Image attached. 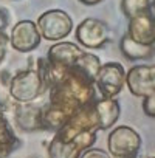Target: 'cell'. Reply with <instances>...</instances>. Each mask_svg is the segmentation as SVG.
Listing matches in <instances>:
<instances>
[{
  "label": "cell",
  "instance_id": "obj_1",
  "mask_svg": "<svg viewBox=\"0 0 155 158\" xmlns=\"http://www.w3.org/2000/svg\"><path fill=\"white\" fill-rule=\"evenodd\" d=\"M28 60V67L22 71H17L8 82L10 96L17 104L34 102L50 87L47 59L34 57Z\"/></svg>",
  "mask_w": 155,
  "mask_h": 158
},
{
  "label": "cell",
  "instance_id": "obj_2",
  "mask_svg": "<svg viewBox=\"0 0 155 158\" xmlns=\"http://www.w3.org/2000/svg\"><path fill=\"white\" fill-rule=\"evenodd\" d=\"M141 143V136L135 129L129 126H118L107 138V153L113 158H136Z\"/></svg>",
  "mask_w": 155,
  "mask_h": 158
},
{
  "label": "cell",
  "instance_id": "obj_3",
  "mask_svg": "<svg viewBox=\"0 0 155 158\" xmlns=\"http://www.w3.org/2000/svg\"><path fill=\"white\" fill-rule=\"evenodd\" d=\"M36 27L40 37L51 42H61L71 33L73 20L62 10H48L39 16Z\"/></svg>",
  "mask_w": 155,
  "mask_h": 158
},
{
  "label": "cell",
  "instance_id": "obj_4",
  "mask_svg": "<svg viewBox=\"0 0 155 158\" xmlns=\"http://www.w3.org/2000/svg\"><path fill=\"white\" fill-rule=\"evenodd\" d=\"M124 79H126V71L121 64L106 62L101 64L93 84L103 98H115L124 87Z\"/></svg>",
  "mask_w": 155,
  "mask_h": 158
},
{
  "label": "cell",
  "instance_id": "obj_5",
  "mask_svg": "<svg viewBox=\"0 0 155 158\" xmlns=\"http://www.w3.org/2000/svg\"><path fill=\"white\" fill-rule=\"evenodd\" d=\"M96 143V132H82L71 139L61 141L53 138L48 146L50 158H79Z\"/></svg>",
  "mask_w": 155,
  "mask_h": 158
},
{
  "label": "cell",
  "instance_id": "obj_6",
  "mask_svg": "<svg viewBox=\"0 0 155 158\" xmlns=\"http://www.w3.org/2000/svg\"><path fill=\"white\" fill-rule=\"evenodd\" d=\"M76 39L84 48L99 50L109 42L110 31L106 22L95 17H87L76 27Z\"/></svg>",
  "mask_w": 155,
  "mask_h": 158
},
{
  "label": "cell",
  "instance_id": "obj_7",
  "mask_svg": "<svg viewBox=\"0 0 155 158\" xmlns=\"http://www.w3.org/2000/svg\"><path fill=\"white\" fill-rule=\"evenodd\" d=\"M124 85L133 96L146 98L155 95V67L153 65H135L126 73Z\"/></svg>",
  "mask_w": 155,
  "mask_h": 158
},
{
  "label": "cell",
  "instance_id": "obj_8",
  "mask_svg": "<svg viewBox=\"0 0 155 158\" xmlns=\"http://www.w3.org/2000/svg\"><path fill=\"white\" fill-rule=\"evenodd\" d=\"M40 34L39 30L36 27V22L33 20H19L13 30L11 34L8 36V42L10 45L19 51V53H30L34 51L39 45H40Z\"/></svg>",
  "mask_w": 155,
  "mask_h": 158
},
{
  "label": "cell",
  "instance_id": "obj_9",
  "mask_svg": "<svg viewBox=\"0 0 155 158\" xmlns=\"http://www.w3.org/2000/svg\"><path fill=\"white\" fill-rule=\"evenodd\" d=\"M14 112V119L23 132H36V130H45L44 129V106H39L34 102H27V104H14L13 106Z\"/></svg>",
  "mask_w": 155,
  "mask_h": 158
},
{
  "label": "cell",
  "instance_id": "obj_10",
  "mask_svg": "<svg viewBox=\"0 0 155 158\" xmlns=\"http://www.w3.org/2000/svg\"><path fill=\"white\" fill-rule=\"evenodd\" d=\"M82 54L84 50L73 42H56L54 45L50 47L47 53V62L50 67L70 68Z\"/></svg>",
  "mask_w": 155,
  "mask_h": 158
},
{
  "label": "cell",
  "instance_id": "obj_11",
  "mask_svg": "<svg viewBox=\"0 0 155 158\" xmlns=\"http://www.w3.org/2000/svg\"><path fill=\"white\" fill-rule=\"evenodd\" d=\"M127 36L130 39H133L135 42L153 47V44H155V23H153L152 11H147V13L136 16V17L129 19Z\"/></svg>",
  "mask_w": 155,
  "mask_h": 158
},
{
  "label": "cell",
  "instance_id": "obj_12",
  "mask_svg": "<svg viewBox=\"0 0 155 158\" xmlns=\"http://www.w3.org/2000/svg\"><path fill=\"white\" fill-rule=\"evenodd\" d=\"M93 115L98 130L110 129L121 115L119 102L115 98H96L93 101Z\"/></svg>",
  "mask_w": 155,
  "mask_h": 158
},
{
  "label": "cell",
  "instance_id": "obj_13",
  "mask_svg": "<svg viewBox=\"0 0 155 158\" xmlns=\"http://www.w3.org/2000/svg\"><path fill=\"white\" fill-rule=\"evenodd\" d=\"M119 50H121L123 56L129 60H146L153 56V47L135 42L127 34H124L119 39Z\"/></svg>",
  "mask_w": 155,
  "mask_h": 158
},
{
  "label": "cell",
  "instance_id": "obj_14",
  "mask_svg": "<svg viewBox=\"0 0 155 158\" xmlns=\"http://www.w3.org/2000/svg\"><path fill=\"white\" fill-rule=\"evenodd\" d=\"M20 146V139L14 135L8 119L0 113V158L11 155Z\"/></svg>",
  "mask_w": 155,
  "mask_h": 158
},
{
  "label": "cell",
  "instance_id": "obj_15",
  "mask_svg": "<svg viewBox=\"0 0 155 158\" xmlns=\"http://www.w3.org/2000/svg\"><path fill=\"white\" fill-rule=\"evenodd\" d=\"M121 11L127 19L152 11V0H121Z\"/></svg>",
  "mask_w": 155,
  "mask_h": 158
},
{
  "label": "cell",
  "instance_id": "obj_16",
  "mask_svg": "<svg viewBox=\"0 0 155 158\" xmlns=\"http://www.w3.org/2000/svg\"><path fill=\"white\" fill-rule=\"evenodd\" d=\"M74 65L79 68L86 76H89L90 79H93V81H95V76H96V73H98V70H99V67H101V60H99V57L95 56L93 53L84 51V54L76 60Z\"/></svg>",
  "mask_w": 155,
  "mask_h": 158
},
{
  "label": "cell",
  "instance_id": "obj_17",
  "mask_svg": "<svg viewBox=\"0 0 155 158\" xmlns=\"http://www.w3.org/2000/svg\"><path fill=\"white\" fill-rule=\"evenodd\" d=\"M143 110L149 118L155 116V95H149L143 98Z\"/></svg>",
  "mask_w": 155,
  "mask_h": 158
},
{
  "label": "cell",
  "instance_id": "obj_18",
  "mask_svg": "<svg viewBox=\"0 0 155 158\" xmlns=\"http://www.w3.org/2000/svg\"><path fill=\"white\" fill-rule=\"evenodd\" d=\"M79 158H110V155L103 150V149H96V147H90L87 149Z\"/></svg>",
  "mask_w": 155,
  "mask_h": 158
},
{
  "label": "cell",
  "instance_id": "obj_19",
  "mask_svg": "<svg viewBox=\"0 0 155 158\" xmlns=\"http://www.w3.org/2000/svg\"><path fill=\"white\" fill-rule=\"evenodd\" d=\"M8 36L5 33H0V64L6 57V50H8Z\"/></svg>",
  "mask_w": 155,
  "mask_h": 158
},
{
  "label": "cell",
  "instance_id": "obj_20",
  "mask_svg": "<svg viewBox=\"0 0 155 158\" xmlns=\"http://www.w3.org/2000/svg\"><path fill=\"white\" fill-rule=\"evenodd\" d=\"M8 22H10V16L6 13V10L0 8V33H3L8 27Z\"/></svg>",
  "mask_w": 155,
  "mask_h": 158
},
{
  "label": "cell",
  "instance_id": "obj_21",
  "mask_svg": "<svg viewBox=\"0 0 155 158\" xmlns=\"http://www.w3.org/2000/svg\"><path fill=\"white\" fill-rule=\"evenodd\" d=\"M81 3H84V5H87V6H93V5H98V3H101L103 0H79Z\"/></svg>",
  "mask_w": 155,
  "mask_h": 158
}]
</instances>
